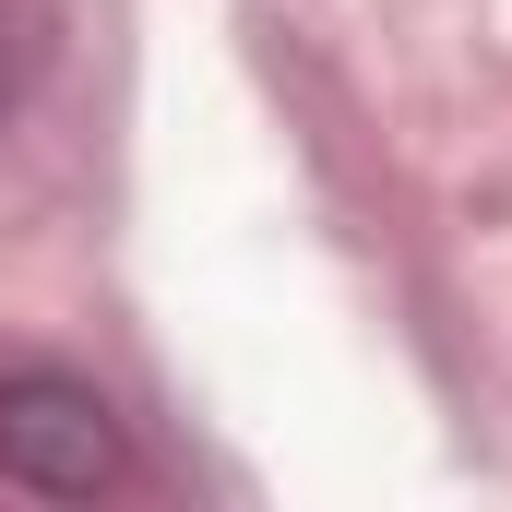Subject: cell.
<instances>
[{"instance_id":"6da1fadb","label":"cell","mask_w":512,"mask_h":512,"mask_svg":"<svg viewBox=\"0 0 512 512\" xmlns=\"http://www.w3.org/2000/svg\"><path fill=\"white\" fill-rule=\"evenodd\" d=\"M0 477L36 501H108V489H131V417L84 370H12L0 382Z\"/></svg>"}]
</instances>
